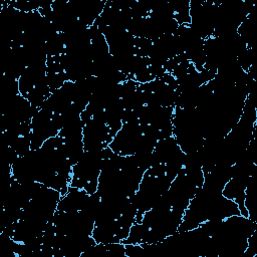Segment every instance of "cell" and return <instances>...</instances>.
<instances>
[{"label": "cell", "mask_w": 257, "mask_h": 257, "mask_svg": "<svg viewBox=\"0 0 257 257\" xmlns=\"http://www.w3.org/2000/svg\"><path fill=\"white\" fill-rule=\"evenodd\" d=\"M241 215L238 205L222 195V191L204 187L190 201L178 232L192 230L208 221H219Z\"/></svg>", "instance_id": "6da1fadb"}, {"label": "cell", "mask_w": 257, "mask_h": 257, "mask_svg": "<svg viewBox=\"0 0 257 257\" xmlns=\"http://www.w3.org/2000/svg\"><path fill=\"white\" fill-rule=\"evenodd\" d=\"M179 172L161 165L155 164L143 175L132 202L137 209L136 222H140L144 213L152 209L163 195L169 190L172 181Z\"/></svg>", "instance_id": "7a4b0ae2"}, {"label": "cell", "mask_w": 257, "mask_h": 257, "mask_svg": "<svg viewBox=\"0 0 257 257\" xmlns=\"http://www.w3.org/2000/svg\"><path fill=\"white\" fill-rule=\"evenodd\" d=\"M158 139L153 131L140 122H123L109 144L110 150L119 156L151 154Z\"/></svg>", "instance_id": "3957f363"}, {"label": "cell", "mask_w": 257, "mask_h": 257, "mask_svg": "<svg viewBox=\"0 0 257 257\" xmlns=\"http://www.w3.org/2000/svg\"><path fill=\"white\" fill-rule=\"evenodd\" d=\"M103 150L84 151L80 160L72 166L70 187L82 189L90 195L96 192L103 161Z\"/></svg>", "instance_id": "277c9868"}, {"label": "cell", "mask_w": 257, "mask_h": 257, "mask_svg": "<svg viewBox=\"0 0 257 257\" xmlns=\"http://www.w3.org/2000/svg\"><path fill=\"white\" fill-rule=\"evenodd\" d=\"M60 130L61 123L56 114L43 106L37 108L30 121L31 150L41 148L48 139L58 136Z\"/></svg>", "instance_id": "5b68a950"}]
</instances>
